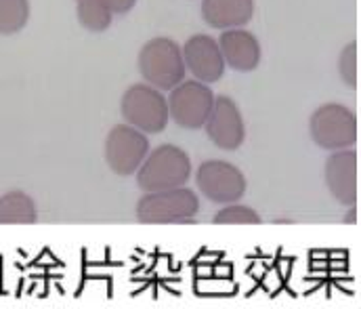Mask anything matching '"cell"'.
Listing matches in <instances>:
<instances>
[{
	"label": "cell",
	"mask_w": 361,
	"mask_h": 309,
	"mask_svg": "<svg viewBox=\"0 0 361 309\" xmlns=\"http://www.w3.org/2000/svg\"><path fill=\"white\" fill-rule=\"evenodd\" d=\"M137 186L143 192H160L180 188L191 177L189 156L173 143L149 150L143 164L137 169Z\"/></svg>",
	"instance_id": "obj_1"
},
{
	"label": "cell",
	"mask_w": 361,
	"mask_h": 309,
	"mask_svg": "<svg viewBox=\"0 0 361 309\" xmlns=\"http://www.w3.org/2000/svg\"><path fill=\"white\" fill-rule=\"evenodd\" d=\"M139 72L143 80L158 91L175 89L187 74L180 47L164 36L152 38L139 53Z\"/></svg>",
	"instance_id": "obj_2"
},
{
	"label": "cell",
	"mask_w": 361,
	"mask_h": 309,
	"mask_svg": "<svg viewBox=\"0 0 361 309\" xmlns=\"http://www.w3.org/2000/svg\"><path fill=\"white\" fill-rule=\"evenodd\" d=\"M309 133L315 145L322 150L336 152L353 147L360 139L357 116L347 105L324 103L313 111L309 120Z\"/></svg>",
	"instance_id": "obj_3"
},
{
	"label": "cell",
	"mask_w": 361,
	"mask_h": 309,
	"mask_svg": "<svg viewBox=\"0 0 361 309\" xmlns=\"http://www.w3.org/2000/svg\"><path fill=\"white\" fill-rule=\"evenodd\" d=\"M120 111L126 124L145 135H158L169 126V103L162 91L152 85H133L124 91Z\"/></svg>",
	"instance_id": "obj_4"
},
{
	"label": "cell",
	"mask_w": 361,
	"mask_h": 309,
	"mask_svg": "<svg viewBox=\"0 0 361 309\" xmlns=\"http://www.w3.org/2000/svg\"><path fill=\"white\" fill-rule=\"evenodd\" d=\"M200 210L197 194L180 186L173 190L145 192L137 202V219L141 223H189Z\"/></svg>",
	"instance_id": "obj_5"
},
{
	"label": "cell",
	"mask_w": 361,
	"mask_h": 309,
	"mask_svg": "<svg viewBox=\"0 0 361 309\" xmlns=\"http://www.w3.org/2000/svg\"><path fill=\"white\" fill-rule=\"evenodd\" d=\"M149 150L152 147L145 133L130 124H118L105 139V162L116 175L130 177L143 164Z\"/></svg>",
	"instance_id": "obj_6"
},
{
	"label": "cell",
	"mask_w": 361,
	"mask_h": 309,
	"mask_svg": "<svg viewBox=\"0 0 361 309\" xmlns=\"http://www.w3.org/2000/svg\"><path fill=\"white\" fill-rule=\"evenodd\" d=\"M195 183L206 200L214 205H231L240 202L246 194V177L244 173L223 160H206L200 164L195 173Z\"/></svg>",
	"instance_id": "obj_7"
},
{
	"label": "cell",
	"mask_w": 361,
	"mask_h": 309,
	"mask_svg": "<svg viewBox=\"0 0 361 309\" xmlns=\"http://www.w3.org/2000/svg\"><path fill=\"white\" fill-rule=\"evenodd\" d=\"M169 116L183 128L197 131L206 124L214 103V93L200 80H183L166 97Z\"/></svg>",
	"instance_id": "obj_8"
},
{
	"label": "cell",
	"mask_w": 361,
	"mask_h": 309,
	"mask_svg": "<svg viewBox=\"0 0 361 309\" xmlns=\"http://www.w3.org/2000/svg\"><path fill=\"white\" fill-rule=\"evenodd\" d=\"M324 181L334 196V200L343 206H357L360 200V156L355 150H336L326 160Z\"/></svg>",
	"instance_id": "obj_9"
},
{
	"label": "cell",
	"mask_w": 361,
	"mask_h": 309,
	"mask_svg": "<svg viewBox=\"0 0 361 309\" xmlns=\"http://www.w3.org/2000/svg\"><path fill=\"white\" fill-rule=\"evenodd\" d=\"M206 135L208 139L225 152H235L246 139V126L240 107L227 95L214 97L212 109L206 120Z\"/></svg>",
	"instance_id": "obj_10"
},
{
	"label": "cell",
	"mask_w": 361,
	"mask_h": 309,
	"mask_svg": "<svg viewBox=\"0 0 361 309\" xmlns=\"http://www.w3.org/2000/svg\"><path fill=\"white\" fill-rule=\"evenodd\" d=\"M183 51L185 68L195 76V80L210 85L219 83L225 74V59L221 55L219 42L208 34H195L187 38Z\"/></svg>",
	"instance_id": "obj_11"
},
{
	"label": "cell",
	"mask_w": 361,
	"mask_h": 309,
	"mask_svg": "<svg viewBox=\"0 0 361 309\" xmlns=\"http://www.w3.org/2000/svg\"><path fill=\"white\" fill-rule=\"evenodd\" d=\"M219 49L225 59V66L235 72H252L261 63V44L255 34L242 28L223 30L219 36Z\"/></svg>",
	"instance_id": "obj_12"
},
{
	"label": "cell",
	"mask_w": 361,
	"mask_h": 309,
	"mask_svg": "<svg viewBox=\"0 0 361 309\" xmlns=\"http://www.w3.org/2000/svg\"><path fill=\"white\" fill-rule=\"evenodd\" d=\"M255 15V0H202V19L214 30L246 25Z\"/></svg>",
	"instance_id": "obj_13"
},
{
	"label": "cell",
	"mask_w": 361,
	"mask_h": 309,
	"mask_svg": "<svg viewBox=\"0 0 361 309\" xmlns=\"http://www.w3.org/2000/svg\"><path fill=\"white\" fill-rule=\"evenodd\" d=\"M36 206L23 192H8L0 198V223H34Z\"/></svg>",
	"instance_id": "obj_14"
},
{
	"label": "cell",
	"mask_w": 361,
	"mask_h": 309,
	"mask_svg": "<svg viewBox=\"0 0 361 309\" xmlns=\"http://www.w3.org/2000/svg\"><path fill=\"white\" fill-rule=\"evenodd\" d=\"M76 8H78V19L82 23L85 30L89 32H105L111 23V13L105 8L103 0H76Z\"/></svg>",
	"instance_id": "obj_15"
},
{
	"label": "cell",
	"mask_w": 361,
	"mask_h": 309,
	"mask_svg": "<svg viewBox=\"0 0 361 309\" xmlns=\"http://www.w3.org/2000/svg\"><path fill=\"white\" fill-rule=\"evenodd\" d=\"M30 17L27 0H0V34L8 36L19 32Z\"/></svg>",
	"instance_id": "obj_16"
},
{
	"label": "cell",
	"mask_w": 361,
	"mask_h": 309,
	"mask_svg": "<svg viewBox=\"0 0 361 309\" xmlns=\"http://www.w3.org/2000/svg\"><path fill=\"white\" fill-rule=\"evenodd\" d=\"M212 221L216 225H259L261 214L250 206L231 202V205H223V208L214 214Z\"/></svg>",
	"instance_id": "obj_17"
},
{
	"label": "cell",
	"mask_w": 361,
	"mask_h": 309,
	"mask_svg": "<svg viewBox=\"0 0 361 309\" xmlns=\"http://www.w3.org/2000/svg\"><path fill=\"white\" fill-rule=\"evenodd\" d=\"M338 74L347 83V87L357 89L360 87V44L351 42L338 59Z\"/></svg>",
	"instance_id": "obj_18"
},
{
	"label": "cell",
	"mask_w": 361,
	"mask_h": 309,
	"mask_svg": "<svg viewBox=\"0 0 361 309\" xmlns=\"http://www.w3.org/2000/svg\"><path fill=\"white\" fill-rule=\"evenodd\" d=\"M103 4L111 15H126L128 11H133L137 0H103Z\"/></svg>",
	"instance_id": "obj_19"
}]
</instances>
